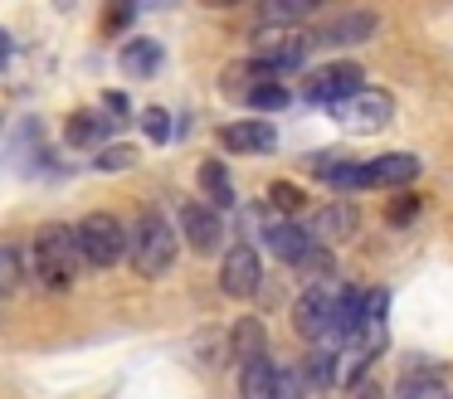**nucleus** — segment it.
Instances as JSON below:
<instances>
[{
  "mask_svg": "<svg viewBox=\"0 0 453 399\" xmlns=\"http://www.w3.org/2000/svg\"><path fill=\"white\" fill-rule=\"evenodd\" d=\"M79 234L64 229V224H44L40 234H35V249H30V272L40 278V288L50 292H64L73 288V278H79Z\"/></svg>",
  "mask_w": 453,
  "mask_h": 399,
  "instance_id": "1",
  "label": "nucleus"
},
{
  "mask_svg": "<svg viewBox=\"0 0 453 399\" xmlns=\"http://www.w3.org/2000/svg\"><path fill=\"white\" fill-rule=\"evenodd\" d=\"M414 175H419V156H410V151H390V156H375L371 165H351V161H342L332 171V190H400V185H410Z\"/></svg>",
  "mask_w": 453,
  "mask_h": 399,
  "instance_id": "2",
  "label": "nucleus"
},
{
  "mask_svg": "<svg viewBox=\"0 0 453 399\" xmlns=\"http://www.w3.org/2000/svg\"><path fill=\"white\" fill-rule=\"evenodd\" d=\"M176 229H171V219L161 210H142L137 224H132V268L142 272V278H161V272L176 263Z\"/></svg>",
  "mask_w": 453,
  "mask_h": 399,
  "instance_id": "3",
  "label": "nucleus"
},
{
  "mask_svg": "<svg viewBox=\"0 0 453 399\" xmlns=\"http://www.w3.org/2000/svg\"><path fill=\"white\" fill-rule=\"evenodd\" d=\"M293 326L303 341H312V346H332V341L346 336V321H342V297H336L332 288H307L303 297H297L293 307Z\"/></svg>",
  "mask_w": 453,
  "mask_h": 399,
  "instance_id": "4",
  "label": "nucleus"
},
{
  "mask_svg": "<svg viewBox=\"0 0 453 399\" xmlns=\"http://www.w3.org/2000/svg\"><path fill=\"white\" fill-rule=\"evenodd\" d=\"M73 234H79V253H83L88 268H112V263L127 253V243H132V234L122 229V219H118V214H108V210L88 214Z\"/></svg>",
  "mask_w": 453,
  "mask_h": 399,
  "instance_id": "5",
  "label": "nucleus"
},
{
  "mask_svg": "<svg viewBox=\"0 0 453 399\" xmlns=\"http://www.w3.org/2000/svg\"><path fill=\"white\" fill-rule=\"evenodd\" d=\"M332 112H336V122H342V132H351V136H375V132H385V127H390L395 97L385 93V88H361V93L346 97V103L332 107Z\"/></svg>",
  "mask_w": 453,
  "mask_h": 399,
  "instance_id": "6",
  "label": "nucleus"
},
{
  "mask_svg": "<svg viewBox=\"0 0 453 399\" xmlns=\"http://www.w3.org/2000/svg\"><path fill=\"white\" fill-rule=\"evenodd\" d=\"M361 78H365V73H361V64H351V58H336V64H322L312 78H307V88H303V93H307V103L342 107L346 97H356V93L365 88Z\"/></svg>",
  "mask_w": 453,
  "mask_h": 399,
  "instance_id": "7",
  "label": "nucleus"
},
{
  "mask_svg": "<svg viewBox=\"0 0 453 399\" xmlns=\"http://www.w3.org/2000/svg\"><path fill=\"white\" fill-rule=\"evenodd\" d=\"M317 44V35H307V29H258V64L273 68V78H283V68H297L307 58V49Z\"/></svg>",
  "mask_w": 453,
  "mask_h": 399,
  "instance_id": "8",
  "label": "nucleus"
},
{
  "mask_svg": "<svg viewBox=\"0 0 453 399\" xmlns=\"http://www.w3.org/2000/svg\"><path fill=\"white\" fill-rule=\"evenodd\" d=\"M258 278H264V268H258V253L249 249V243H234V249L225 253V263H219V292L234 302L254 297L258 292Z\"/></svg>",
  "mask_w": 453,
  "mask_h": 399,
  "instance_id": "9",
  "label": "nucleus"
},
{
  "mask_svg": "<svg viewBox=\"0 0 453 399\" xmlns=\"http://www.w3.org/2000/svg\"><path fill=\"white\" fill-rule=\"evenodd\" d=\"M219 146L234 151V156H264V151L278 146V132H273V122H264V117H244V122L219 127Z\"/></svg>",
  "mask_w": 453,
  "mask_h": 399,
  "instance_id": "10",
  "label": "nucleus"
},
{
  "mask_svg": "<svg viewBox=\"0 0 453 399\" xmlns=\"http://www.w3.org/2000/svg\"><path fill=\"white\" fill-rule=\"evenodd\" d=\"M180 234H186V243L196 253H215L219 243H225V224H219V214L210 210V204H200V200L180 204Z\"/></svg>",
  "mask_w": 453,
  "mask_h": 399,
  "instance_id": "11",
  "label": "nucleus"
},
{
  "mask_svg": "<svg viewBox=\"0 0 453 399\" xmlns=\"http://www.w3.org/2000/svg\"><path fill=\"white\" fill-rule=\"evenodd\" d=\"M375 25L380 19L371 15V10H346V15H332L322 19V29H317V39L332 49H346V44H365V39L375 35Z\"/></svg>",
  "mask_w": 453,
  "mask_h": 399,
  "instance_id": "12",
  "label": "nucleus"
},
{
  "mask_svg": "<svg viewBox=\"0 0 453 399\" xmlns=\"http://www.w3.org/2000/svg\"><path fill=\"white\" fill-rule=\"evenodd\" d=\"M264 243L273 249V258L293 263V268L317 249V243H312V229H303V224H293V219H273V224L264 229Z\"/></svg>",
  "mask_w": 453,
  "mask_h": 399,
  "instance_id": "13",
  "label": "nucleus"
},
{
  "mask_svg": "<svg viewBox=\"0 0 453 399\" xmlns=\"http://www.w3.org/2000/svg\"><path fill=\"white\" fill-rule=\"evenodd\" d=\"M283 395V375H278L273 360H254V365H239V399H278Z\"/></svg>",
  "mask_w": 453,
  "mask_h": 399,
  "instance_id": "14",
  "label": "nucleus"
},
{
  "mask_svg": "<svg viewBox=\"0 0 453 399\" xmlns=\"http://www.w3.org/2000/svg\"><path fill=\"white\" fill-rule=\"evenodd\" d=\"M356 229H361V210H356V204H326V210L317 214V224H312V243H322V239H351Z\"/></svg>",
  "mask_w": 453,
  "mask_h": 399,
  "instance_id": "15",
  "label": "nucleus"
},
{
  "mask_svg": "<svg viewBox=\"0 0 453 399\" xmlns=\"http://www.w3.org/2000/svg\"><path fill=\"white\" fill-rule=\"evenodd\" d=\"M229 346H234L239 365H254V360L268 356V336H264V321L258 317H239L234 331H229Z\"/></svg>",
  "mask_w": 453,
  "mask_h": 399,
  "instance_id": "16",
  "label": "nucleus"
},
{
  "mask_svg": "<svg viewBox=\"0 0 453 399\" xmlns=\"http://www.w3.org/2000/svg\"><path fill=\"white\" fill-rule=\"evenodd\" d=\"M200 190H205L210 210H229L234 204V180H229L225 161H200Z\"/></svg>",
  "mask_w": 453,
  "mask_h": 399,
  "instance_id": "17",
  "label": "nucleus"
},
{
  "mask_svg": "<svg viewBox=\"0 0 453 399\" xmlns=\"http://www.w3.org/2000/svg\"><path fill=\"white\" fill-rule=\"evenodd\" d=\"M157 68H161V44L157 39H127V44H122V73L151 78Z\"/></svg>",
  "mask_w": 453,
  "mask_h": 399,
  "instance_id": "18",
  "label": "nucleus"
},
{
  "mask_svg": "<svg viewBox=\"0 0 453 399\" xmlns=\"http://www.w3.org/2000/svg\"><path fill=\"white\" fill-rule=\"evenodd\" d=\"M112 122H118V117H103V112H73L64 132H69V142H73V146H98L103 136L112 132Z\"/></svg>",
  "mask_w": 453,
  "mask_h": 399,
  "instance_id": "19",
  "label": "nucleus"
},
{
  "mask_svg": "<svg viewBox=\"0 0 453 399\" xmlns=\"http://www.w3.org/2000/svg\"><path fill=\"white\" fill-rule=\"evenodd\" d=\"M244 103L254 107V112H283V107L293 103V93L283 88V78H264V83H254L244 93Z\"/></svg>",
  "mask_w": 453,
  "mask_h": 399,
  "instance_id": "20",
  "label": "nucleus"
},
{
  "mask_svg": "<svg viewBox=\"0 0 453 399\" xmlns=\"http://www.w3.org/2000/svg\"><path fill=\"white\" fill-rule=\"evenodd\" d=\"M400 399H449L439 370H414V375L400 380Z\"/></svg>",
  "mask_w": 453,
  "mask_h": 399,
  "instance_id": "21",
  "label": "nucleus"
},
{
  "mask_svg": "<svg viewBox=\"0 0 453 399\" xmlns=\"http://www.w3.org/2000/svg\"><path fill=\"white\" fill-rule=\"evenodd\" d=\"M303 15H312V0H283V5H264V29H273V25L293 29V19H303Z\"/></svg>",
  "mask_w": 453,
  "mask_h": 399,
  "instance_id": "22",
  "label": "nucleus"
},
{
  "mask_svg": "<svg viewBox=\"0 0 453 399\" xmlns=\"http://www.w3.org/2000/svg\"><path fill=\"white\" fill-rule=\"evenodd\" d=\"M20 253L11 249V243H0V297H11L15 288H20Z\"/></svg>",
  "mask_w": 453,
  "mask_h": 399,
  "instance_id": "23",
  "label": "nucleus"
},
{
  "mask_svg": "<svg viewBox=\"0 0 453 399\" xmlns=\"http://www.w3.org/2000/svg\"><path fill=\"white\" fill-rule=\"evenodd\" d=\"M268 204H273L278 214H297V210H303V190L288 185V180H273V185H268Z\"/></svg>",
  "mask_w": 453,
  "mask_h": 399,
  "instance_id": "24",
  "label": "nucleus"
},
{
  "mask_svg": "<svg viewBox=\"0 0 453 399\" xmlns=\"http://www.w3.org/2000/svg\"><path fill=\"white\" fill-rule=\"evenodd\" d=\"M297 268H303V278H322V282H326V278L336 272V258H332L326 249H312L303 263H297Z\"/></svg>",
  "mask_w": 453,
  "mask_h": 399,
  "instance_id": "25",
  "label": "nucleus"
},
{
  "mask_svg": "<svg viewBox=\"0 0 453 399\" xmlns=\"http://www.w3.org/2000/svg\"><path fill=\"white\" fill-rule=\"evenodd\" d=\"M142 132H147L151 142H166L171 136V112L166 107H147V112H142Z\"/></svg>",
  "mask_w": 453,
  "mask_h": 399,
  "instance_id": "26",
  "label": "nucleus"
},
{
  "mask_svg": "<svg viewBox=\"0 0 453 399\" xmlns=\"http://www.w3.org/2000/svg\"><path fill=\"white\" fill-rule=\"evenodd\" d=\"M132 161H137V151H132V146H108V151H103L93 165H98V171H127Z\"/></svg>",
  "mask_w": 453,
  "mask_h": 399,
  "instance_id": "27",
  "label": "nucleus"
},
{
  "mask_svg": "<svg viewBox=\"0 0 453 399\" xmlns=\"http://www.w3.org/2000/svg\"><path fill=\"white\" fill-rule=\"evenodd\" d=\"M414 210H419V195H404V200H390V210H385V219L390 224H410Z\"/></svg>",
  "mask_w": 453,
  "mask_h": 399,
  "instance_id": "28",
  "label": "nucleus"
},
{
  "mask_svg": "<svg viewBox=\"0 0 453 399\" xmlns=\"http://www.w3.org/2000/svg\"><path fill=\"white\" fill-rule=\"evenodd\" d=\"M127 19H132V5H118V10H112V15H108V19H103V29H122V25H127Z\"/></svg>",
  "mask_w": 453,
  "mask_h": 399,
  "instance_id": "29",
  "label": "nucleus"
},
{
  "mask_svg": "<svg viewBox=\"0 0 453 399\" xmlns=\"http://www.w3.org/2000/svg\"><path fill=\"white\" fill-rule=\"evenodd\" d=\"M351 389H356L351 399H385V395H380V385H375V380H361V385H351Z\"/></svg>",
  "mask_w": 453,
  "mask_h": 399,
  "instance_id": "30",
  "label": "nucleus"
},
{
  "mask_svg": "<svg viewBox=\"0 0 453 399\" xmlns=\"http://www.w3.org/2000/svg\"><path fill=\"white\" fill-rule=\"evenodd\" d=\"M103 112H118V122H122V112H127V97H122V93H108V97H103Z\"/></svg>",
  "mask_w": 453,
  "mask_h": 399,
  "instance_id": "31",
  "label": "nucleus"
},
{
  "mask_svg": "<svg viewBox=\"0 0 453 399\" xmlns=\"http://www.w3.org/2000/svg\"><path fill=\"white\" fill-rule=\"evenodd\" d=\"M5 49H11V44H5V29H0V58H5Z\"/></svg>",
  "mask_w": 453,
  "mask_h": 399,
  "instance_id": "32",
  "label": "nucleus"
}]
</instances>
